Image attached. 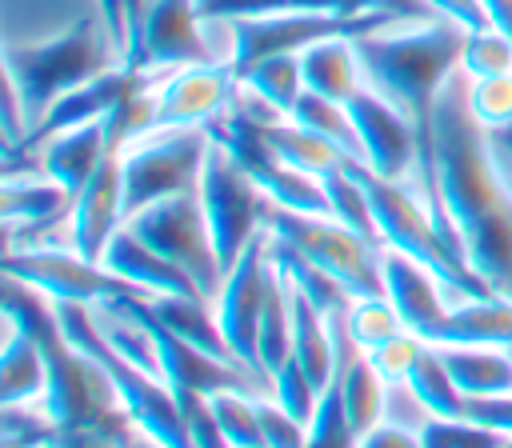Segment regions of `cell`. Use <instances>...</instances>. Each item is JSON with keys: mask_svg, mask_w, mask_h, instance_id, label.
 Listing matches in <instances>:
<instances>
[{"mask_svg": "<svg viewBox=\"0 0 512 448\" xmlns=\"http://www.w3.org/2000/svg\"><path fill=\"white\" fill-rule=\"evenodd\" d=\"M260 136H264V144L272 148L276 160H284V164H292V168H300L308 176H320V180L328 172H340V168H352L356 164L344 148H336L332 140L316 136L312 128H304V124H296L288 116L260 120Z\"/></svg>", "mask_w": 512, "mask_h": 448, "instance_id": "obj_17", "label": "cell"}, {"mask_svg": "<svg viewBox=\"0 0 512 448\" xmlns=\"http://www.w3.org/2000/svg\"><path fill=\"white\" fill-rule=\"evenodd\" d=\"M360 436L352 432L348 424V412H344V400H340V388H324L320 392V404L308 420V444L304 448H356Z\"/></svg>", "mask_w": 512, "mask_h": 448, "instance_id": "obj_29", "label": "cell"}, {"mask_svg": "<svg viewBox=\"0 0 512 448\" xmlns=\"http://www.w3.org/2000/svg\"><path fill=\"white\" fill-rule=\"evenodd\" d=\"M212 144V128H148L120 148L124 160V212L188 192L200 184V168ZM124 216V220H128Z\"/></svg>", "mask_w": 512, "mask_h": 448, "instance_id": "obj_4", "label": "cell"}, {"mask_svg": "<svg viewBox=\"0 0 512 448\" xmlns=\"http://www.w3.org/2000/svg\"><path fill=\"white\" fill-rule=\"evenodd\" d=\"M404 384L416 392V400H420L432 416H444V420H460V416H464V400H468V396L456 388V380H452V372L444 368L436 344H424V352H420V360H416V368H412V376H408Z\"/></svg>", "mask_w": 512, "mask_h": 448, "instance_id": "obj_22", "label": "cell"}, {"mask_svg": "<svg viewBox=\"0 0 512 448\" xmlns=\"http://www.w3.org/2000/svg\"><path fill=\"white\" fill-rule=\"evenodd\" d=\"M124 160H120V148H112L100 168L88 176V184L72 196V208H68V224H64V240L88 256V260H100L108 240L124 228Z\"/></svg>", "mask_w": 512, "mask_h": 448, "instance_id": "obj_10", "label": "cell"}, {"mask_svg": "<svg viewBox=\"0 0 512 448\" xmlns=\"http://www.w3.org/2000/svg\"><path fill=\"white\" fill-rule=\"evenodd\" d=\"M112 152V136H108V116L100 120H88V124H76V128H60V132H48L40 136L36 144L20 148V152H8V156H24L32 160L36 168H44L56 184H64L72 196L88 184V176L100 168V160Z\"/></svg>", "mask_w": 512, "mask_h": 448, "instance_id": "obj_11", "label": "cell"}, {"mask_svg": "<svg viewBox=\"0 0 512 448\" xmlns=\"http://www.w3.org/2000/svg\"><path fill=\"white\" fill-rule=\"evenodd\" d=\"M428 344H472V348H512V300L480 296L452 304L444 324Z\"/></svg>", "mask_w": 512, "mask_h": 448, "instance_id": "obj_16", "label": "cell"}, {"mask_svg": "<svg viewBox=\"0 0 512 448\" xmlns=\"http://www.w3.org/2000/svg\"><path fill=\"white\" fill-rule=\"evenodd\" d=\"M464 416L484 424V428H496L512 440V392L508 396H468L464 400Z\"/></svg>", "mask_w": 512, "mask_h": 448, "instance_id": "obj_34", "label": "cell"}, {"mask_svg": "<svg viewBox=\"0 0 512 448\" xmlns=\"http://www.w3.org/2000/svg\"><path fill=\"white\" fill-rule=\"evenodd\" d=\"M272 252H268V228H260L252 236V244L236 256V264L224 272L220 280V292L212 300L216 308V320H220V332L228 336L232 352L240 356V364L260 380L268 384L264 368H260V352H256V332H260V312H264V300H268V284H272ZM272 392V384H268Z\"/></svg>", "mask_w": 512, "mask_h": 448, "instance_id": "obj_9", "label": "cell"}, {"mask_svg": "<svg viewBox=\"0 0 512 448\" xmlns=\"http://www.w3.org/2000/svg\"><path fill=\"white\" fill-rule=\"evenodd\" d=\"M436 352L464 396H508L512 392V348L436 344Z\"/></svg>", "mask_w": 512, "mask_h": 448, "instance_id": "obj_19", "label": "cell"}, {"mask_svg": "<svg viewBox=\"0 0 512 448\" xmlns=\"http://www.w3.org/2000/svg\"><path fill=\"white\" fill-rule=\"evenodd\" d=\"M484 4V16L492 28H500L508 40H512V0H480Z\"/></svg>", "mask_w": 512, "mask_h": 448, "instance_id": "obj_37", "label": "cell"}, {"mask_svg": "<svg viewBox=\"0 0 512 448\" xmlns=\"http://www.w3.org/2000/svg\"><path fill=\"white\" fill-rule=\"evenodd\" d=\"M124 4V24H128V44H132V32H136V24H140V12H144V4L148 0H120Z\"/></svg>", "mask_w": 512, "mask_h": 448, "instance_id": "obj_39", "label": "cell"}, {"mask_svg": "<svg viewBox=\"0 0 512 448\" xmlns=\"http://www.w3.org/2000/svg\"><path fill=\"white\" fill-rule=\"evenodd\" d=\"M384 296L400 312L404 328L416 332L420 340H432L436 328L444 324L448 308H452L444 284L424 264H416L392 248H384Z\"/></svg>", "mask_w": 512, "mask_h": 448, "instance_id": "obj_12", "label": "cell"}, {"mask_svg": "<svg viewBox=\"0 0 512 448\" xmlns=\"http://www.w3.org/2000/svg\"><path fill=\"white\" fill-rule=\"evenodd\" d=\"M48 392V356L36 332L4 308V348H0V400L4 408H40Z\"/></svg>", "mask_w": 512, "mask_h": 448, "instance_id": "obj_14", "label": "cell"}, {"mask_svg": "<svg viewBox=\"0 0 512 448\" xmlns=\"http://www.w3.org/2000/svg\"><path fill=\"white\" fill-rule=\"evenodd\" d=\"M300 68H304V88L308 92L340 100V104H348L364 88L360 52H356L352 32H336V36H324V40L308 44L300 52Z\"/></svg>", "mask_w": 512, "mask_h": 448, "instance_id": "obj_15", "label": "cell"}, {"mask_svg": "<svg viewBox=\"0 0 512 448\" xmlns=\"http://www.w3.org/2000/svg\"><path fill=\"white\" fill-rule=\"evenodd\" d=\"M288 120H296V124L312 128L316 136H324V140H332L336 148H344L356 164H364V160H360L356 124H352V116H348V104L328 100V96H316V92H308V88H304V96L296 100V108L288 112Z\"/></svg>", "mask_w": 512, "mask_h": 448, "instance_id": "obj_23", "label": "cell"}, {"mask_svg": "<svg viewBox=\"0 0 512 448\" xmlns=\"http://www.w3.org/2000/svg\"><path fill=\"white\" fill-rule=\"evenodd\" d=\"M196 196H200V208H204V220H208V232H212L220 268L228 272L236 264V256L252 244V236L264 228L268 200L256 188V180L244 172V164L216 136L208 144Z\"/></svg>", "mask_w": 512, "mask_h": 448, "instance_id": "obj_6", "label": "cell"}, {"mask_svg": "<svg viewBox=\"0 0 512 448\" xmlns=\"http://www.w3.org/2000/svg\"><path fill=\"white\" fill-rule=\"evenodd\" d=\"M296 288V284H292ZM292 360L316 384V392L336 384V336L332 320L300 292H292Z\"/></svg>", "mask_w": 512, "mask_h": 448, "instance_id": "obj_18", "label": "cell"}, {"mask_svg": "<svg viewBox=\"0 0 512 448\" xmlns=\"http://www.w3.org/2000/svg\"><path fill=\"white\" fill-rule=\"evenodd\" d=\"M116 448H160V444H156V440H148V436H144V432L132 424V428H128V432L116 440Z\"/></svg>", "mask_w": 512, "mask_h": 448, "instance_id": "obj_38", "label": "cell"}, {"mask_svg": "<svg viewBox=\"0 0 512 448\" xmlns=\"http://www.w3.org/2000/svg\"><path fill=\"white\" fill-rule=\"evenodd\" d=\"M324 192H328V212L340 224H348V228H356V232H364L368 240L380 244L376 220H372V204H368V192H364V180H360V164L328 172L324 176Z\"/></svg>", "mask_w": 512, "mask_h": 448, "instance_id": "obj_24", "label": "cell"}, {"mask_svg": "<svg viewBox=\"0 0 512 448\" xmlns=\"http://www.w3.org/2000/svg\"><path fill=\"white\" fill-rule=\"evenodd\" d=\"M256 400H260V396L236 392V388L208 396V408H212V416H216V424H220V432H224V440H228L232 448H268V444H264V432H260Z\"/></svg>", "mask_w": 512, "mask_h": 448, "instance_id": "obj_25", "label": "cell"}, {"mask_svg": "<svg viewBox=\"0 0 512 448\" xmlns=\"http://www.w3.org/2000/svg\"><path fill=\"white\" fill-rule=\"evenodd\" d=\"M344 324H348V336L364 352L404 332V320H400V312L392 308V300L384 292H376V296H352V304L344 312Z\"/></svg>", "mask_w": 512, "mask_h": 448, "instance_id": "obj_26", "label": "cell"}, {"mask_svg": "<svg viewBox=\"0 0 512 448\" xmlns=\"http://www.w3.org/2000/svg\"><path fill=\"white\" fill-rule=\"evenodd\" d=\"M508 436L496 432V428H484L468 416L460 420H444V416H432L424 428H420V448H504Z\"/></svg>", "mask_w": 512, "mask_h": 448, "instance_id": "obj_28", "label": "cell"}, {"mask_svg": "<svg viewBox=\"0 0 512 448\" xmlns=\"http://www.w3.org/2000/svg\"><path fill=\"white\" fill-rule=\"evenodd\" d=\"M460 72L468 80H484V76H504L512 72V40L500 28H476L464 32V48H460Z\"/></svg>", "mask_w": 512, "mask_h": 448, "instance_id": "obj_27", "label": "cell"}, {"mask_svg": "<svg viewBox=\"0 0 512 448\" xmlns=\"http://www.w3.org/2000/svg\"><path fill=\"white\" fill-rule=\"evenodd\" d=\"M272 400L284 408V412H292L296 420H312V412H316V404H320V392H316V384L304 376V368L296 364V360H288V364H280L276 372H272Z\"/></svg>", "mask_w": 512, "mask_h": 448, "instance_id": "obj_32", "label": "cell"}, {"mask_svg": "<svg viewBox=\"0 0 512 448\" xmlns=\"http://www.w3.org/2000/svg\"><path fill=\"white\" fill-rule=\"evenodd\" d=\"M356 448H420V432H412L404 424H392V420H380L376 428H368L360 436Z\"/></svg>", "mask_w": 512, "mask_h": 448, "instance_id": "obj_36", "label": "cell"}, {"mask_svg": "<svg viewBox=\"0 0 512 448\" xmlns=\"http://www.w3.org/2000/svg\"><path fill=\"white\" fill-rule=\"evenodd\" d=\"M240 88L248 96H256L264 108H272L276 116H288L296 108V100L304 96V68H300V52H280V56H264L248 68L236 72Z\"/></svg>", "mask_w": 512, "mask_h": 448, "instance_id": "obj_20", "label": "cell"}, {"mask_svg": "<svg viewBox=\"0 0 512 448\" xmlns=\"http://www.w3.org/2000/svg\"><path fill=\"white\" fill-rule=\"evenodd\" d=\"M124 228L136 232L148 248H156L164 260L184 268L200 284V292L208 300H216L224 268H220V256H216V244H212V232H208V220H204L196 188L172 192V196H160V200L136 208L124 220Z\"/></svg>", "mask_w": 512, "mask_h": 448, "instance_id": "obj_5", "label": "cell"}, {"mask_svg": "<svg viewBox=\"0 0 512 448\" xmlns=\"http://www.w3.org/2000/svg\"><path fill=\"white\" fill-rule=\"evenodd\" d=\"M428 160L448 240L496 296L512 300V136L472 116L460 68L436 92Z\"/></svg>", "mask_w": 512, "mask_h": 448, "instance_id": "obj_1", "label": "cell"}, {"mask_svg": "<svg viewBox=\"0 0 512 448\" xmlns=\"http://www.w3.org/2000/svg\"><path fill=\"white\" fill-rule=\"evenodd\" d=\"M256 412H260V432H264L268 448H304L308 444V424L296 420L292 412H284L272 396H260Z\"/></svg>", "mask_w": 512, "mask_h": 448, "instance_id": "obj_33", "label": "cell"}, {"mask_svg": "<svg viewBox=\"0 0 512 448\" xmlns=\"http://www.w3.org/2000/svg\"><path fill=\"white\" fill-rule=\"evenodd\" d=\"M4 276L40 292L52 304H108L140 296L128 280L112 276L100 260L80 256L72 244H20L4 248Z\"/></svg>", "mask_w": 512, "mask_h": 448, "instance_id": "obj_7", "label": "cell"}, {"mask_svg": "<svg viewBox=\"0 0 512 448\" xmlns=\"http://www.w3.org/2000/svg\"><path fill=\"white\" fill-rule=\"evenodd\" d=\"M436 16L460 24L464 32H476V28H488V16H484V4L480 0H424Z\"/></svg>", "mask_w": 512, "mask_h": 448, "instance_id": "obj_35", "label": "cell"}, {"mask_svg": "<svg viewBox=\"0 0 512 448\" xmlns=\"http://www.w3.org/2000/svg\"><path fill=\"white\" fill-rule=\"evenodd\" d=\"M464 28L444 16H412L368 36H356L364 88L384 96L396 112L412 120L428 152V124L440 84L460 68ZM432 164V160H428Z\"/></svg>", "mask_w": 512, "mask_h": 448, "instance_id": "obj_2", "label": "cell"}, {"mask_svg": "<svg viewBox=\"0 0 512 448\" xmlns=\"http://www.w3.org/2000/svg\"><path fill=\"white\" fill-rule=\"evenodd\" d=\"M468 108L492 132H512V72L468 80Z\"/></svg>", "mask_w": 512, "mask_h": 448, "instance_id": "obj_30", "label": "cell"}, {"mask_svg": "<svg viewBox=\"0 0 512 448\" xmlns=\"http://www.w3.org/2000/svg\"><path fill=\"white\" fill-rule=\"evenodd\" d=\"M424 344H428V340H420L416 332H408V328H404L400 336H392V340H384V344L368 348L364 356H368V364L376 368V376H380L384 384H404V380L412 376V368H416V360H420Z\"/></svg>", "mask_w": 512, "mask_h": 448, "instance_id": "obj_31", "label": "cell"}, {"mask_svg": "<svg viewBox=\"0 0 512 448\" xmlns=\"http://www.w3.org/2000/svg\"><path fill=\"white\" fill-rule=\"evenodd\" d=\"M292 292L296 288H292L288 272L276 264L272 284H268V300H264V312H260V332H256V352H260V368H264L268 384H272V372L292 360Z\"/></svg>", "mask_w": 512, "mask_h": 448, "instance_id": "obj_21", "label": "cell"}, {"mask_svg": "<svg viewBox=\"0 0 512 448\" xmlns=\"http://www.w3.org/2000/svg\"><path fill=\"white\" fill-rule=\"evenodd\" d=\"M264 228L276 240H284L292 252H300L308 264L328 272L348 296H376V292H384V244H376L364 232L340 224L336 216L288 212V208L268 204Z\"/></svg>", "mask_w": 512, "mask_h": 448, "instance_id": "obj_3", "label": "cell"}, {"mask_svg": "<svg viewBox=\"0 0 512 448\" xmlns=\"http://www.w3.org/2000/svg\"><path fill=\"white\" fill-rule=\"evenodd\" d=\"M100 264H104L112 276L128 280L144 300H156V296H204L200 284H196L184 268H176L172 260H164L156 248H148V244H144L136 232H128V228H120V232L108 240Z\"/></svg>", "mask_w": 512, "mask_h": 448, "instance_id": "obj_13", "label": "cell"}, {"mask_svg": "<svg viewBox=\"0 0 512 448\" xmlns=\"http://www.w3.org/2000/svg\"><path fill=\"white\" fill-rule=\"evenodd\" d=\"M148 128H212L236 104L240 76L220 60H188L164 72H144Z\"/></svg>", "mask_w": 512, "mask_h": 448, "instance_id": "obj_8", "label": "cell"}]
</instances>
